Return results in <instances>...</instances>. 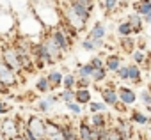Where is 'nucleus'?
<instances>
[{"instance_id":"nucleus-1","label":"nucleus","mask_w":151,"mask_h":140,"mask_svg":"<svg viewBox=\"0 0 151 140\" xmlns=\"http://www.w3.org/2000/svg\"><path fill=\"white\" fill-rule=\"evenodd\" d=\"M59 7H60V14H62V25L80 32H86L89 29V21L93 18L94 9H89L75 0H57Z\"/></svg>"},{"instance_id":"nucleus-2","label":"nucleus","mask_w":151,"mask_h":140,"mask_svg":"<svg viewBox=\"0 0 151 140\" xmlns=\"http://www.w3.org/2000/svg\"><path fill=\"white\" fill-rule=\"evenodd\" d=\"M30 9L46 30H52L62 25V14H60V7L57 0H32Z\"/></svg>"},{"instance_id":"nucleus-3","label":"nucleus","mask_w":151,"mask_h":140,"mask_svg":"<svg viewBox=\"0 0 151 140\" xmlns=\"http://www.w3.org/2000/svg\"><path fill=\"white\" fill-rule=\"evenodd\" d=\"M45 32H46V29L37 20V16L32 13V9L16 14V34L20 37L30 39V41H39L45 36Z\"/></svg>"},{"instance_id":"nucleus-4","label":"nucleus","mask_w":151,"mask_h":140,"mask_svg":"<svg viewBox=\"0 0 151 140\" xmlns=\"http://www.w3.org/2000/svg\"><path fill=\"white\" fill-rule=\"evenodd\" d=\"M16 36H18L16 34V14L9 7L0 6V37L9 39Z\"/></svg>"},{"instance_id":"nucleus-5","label":"nucleus","mask_w":151,"mask_h":140,"mask_svg":"<svg viewBox=\"0 0 151 140\" xmlns=\"http://www.w3.org/2000/svg\"><path fill=\"white\" fill-rule=\"evenodd\" d=\"M45 34L53 41V44H55L64 55L71 50V46H73V39L69 37V34H68V30H66L64 25H60V27H57V29H52V30H46Z\"/></svg>"},{"instance_id":"nucleus-6","label":"nucleus","mask_w":151,"mask_h":140,"mask_svg":"<svg viewBox=\"0 0 151 140\" xmlns=\"http://www.w3.org/2000/svg\"><path fill=\"white\" fill-rule=\"evenodd\" d=\"M25 124H27V129L32 133V136L36 140H46V119L43 115L32 114V115H29Z\"/></svg>"},{"instance_id":"nucleus-7","label":"nucleus","mask_w":151,"mask_h":140,"mask_svg":"<svg viewBox=\"0 0 151 140\" xmlns=\"http://www.w3.org/2000/svg\"><path fill=\"white\" fill-rule=\"evenodd\" d=\"M0 53H2L4 62H6V64L13 69V71H16L18 75H22V73H23V67H22L20 57H18L16 48L13 46V43H11V44H4L2 48H0Z\"/></svg>"},{"instance_id":"nucleus-8","label":"nucleus","mask_w":151,"mask_h":140,"mask_svg":"<svg viewBox=\"0 0 151 140\" xmlns=\"http://www.w3.org/2000/svg\"><path fill=\"white\" fill-rule=\"evenodd\" d=\"M57 103H60V99H59V94H46V96H43V98H37L36 99V103H34V108H36V112H39L41 115H50L52 112H53V108H55V105Z\"/></svg>"},{"instance_id":"nucleus-9","label":"nucleus","mask_w":151,"mask_h":140,"mask_svg":"<svg viewBox=\"0 0 151 140\" xmlns=\"http://www.w3.org/2000/svg\"><path fill=\"white\" fill-rule=\"evenodd\" d=\"M0 129L7 136V140H14L20 136V124L16 117H2L0 119Z\"/></svg>"},{"instance_id":"nucleus-10","label":"nucleus","mask_w":151,"mask_h":140,"mask_svg":"<svg viewBox=\"0 0 151 140\" xmlns=\"http://www.w3.org/2000/svg\"><path fill=\"white\" fill-rule=\"evenodd\" d=\"M117 96H119V101L123 105H126V106H135L137 101H139L137 91L133 87H130V85H124V84L117 85Z\"/></svg>"},{"instance_id":"nucleus-11","label":"nucleus","mask_w":151,"mask_h":140,"mask_svg":"<svg viewBox=\"0 0 151 140\" xmlns=\"http://www.w3.org/2000/svg\"><path fill=\"white\" fill-rule=\"evenodd\" d=\"M46 78H48V84H50V89L52 92L62 89V80H64V73L57 67H50L46 71Z\"/></svg>"},{"instance_id":"nucleus-12","label":"nucleus","mask_w":151,"mask_h":140,"mask_svg":"<svg viewBox=\"0 0 151 140\" xmlns=\"http://www.w3.org/2000/svg\"><path fill=\"white\" fill-rule=\"evenodd\" d=\"M105 44H107L105 39H93V37H87V36L80 41V48L87 53H98L100 50L105 48Z\"/></svg>"},{"instance_id":"nucleus-13","label":"nucleus","mask_w":151,"mask_h":140,"mask_svg":"<svg viewBox=\"0 0 151 140\" xmlns=\"http://www.w3.org/2000/svg\"><path fill=\"white\" fill-rule=\"evenodd\" d=\"M100 98H101V101H103L109 108H112V106L119 101V96H117V87H110V85L101 87V89H100Z\"/></svg>"},{"instance_id":"nucleus-14","label":"nucleus","mask_w":151,"mask_h":140,"mask_svg":"<svg viewBox=\"0 0 151 140\" xmlns=\"http://www.w3.org/2000/svg\"><path fill=\"white\" fill-rule=\"evenodd\" d=\"M124 64V57L121 53H107L105 55V69L109 71V75L116 73L117 69Z\"/></svg>"},{"instance_id":"nucleus-15","label":"nucleus","mask_w":151,"mask_h":140,"mask_svg":"<svg viewBox=\"0 0 151 140\" xmlns=\"http://www.w3.org/2000/svg\"><path fill=\"white\" fill-rule=\"evenodd\" d=\"M126 21L130 23V27H132V32H133V36L137 37V36H142V32H144V20H142V16L140 14H137L135 11H130L128 14H126Z\"/></svg>"},{"instance_id":"nucleus-16","label":"nucleus","mask_w":151,"mask_h":140,"mask_svg":"<svg viewBox=\"0 0 151 140\" xmlns=\"http://www.w3.org/2000/svg\"><path fill=\"white\" fill-rule=\"evenodd\" d=\"M41 41H43V44H45V50H46V53L52 57V60H53L55 64H57V62H60V60L64 59V53H62V51H60V50H59V48L53 44V41H52V39H50L46 34L41 37Z\"/></svg>"},{"instance_id":"nucleus-17","label":"nucleus","mask_w":151,"mask_h":140,"mask_svg":"<svg viewBox=\"0 0 151 140\" xmlns=\"http://www.w3.org/2000/svg\"><path fill=\"white\" fill-rule=\"evenodd\" d=\"M77 131H78V140H94L93 126L89 124L86 117H80V121L77 122Z\"/></svg>"},{"instance_id":"nucleus-18","label":"nucleus","mask_w":151,"mask_h":140,"mask_svg":"<svg viewBox=\"0 0 151 140\" xmlns=\"http://www.w3.org/2000/svg\"><path fill=\"white\" fill-rule=\"evenodd\" d=\"M130 122L133 126H149V115L144 112V110H139V108H132L130 112Z\"/></svg>"},{"instance_id":"nucleus-19","label":"nucleus","mask_w":151,"mask_h":140,"mask_svg":"<svg viewBox=\"0 0 151 140\" xmlns=\"http://www.w3.org/2000/svg\"><path fill=\"white\" fill-rule=\"evenodd\" d=\"M128 73H130V84L132 85H135V87H139V85H142V76H144V69L140 67V66H137V64H133V62H130L128 64Z\"/></svg>"},{"instance_id":"nucleus-20","label":"nucleus","mask_w":151,"mask_h":140,"mask_svg":"<svg viewBox=\"0 0 151 140\" xmlns=\"http://www.w3.org/2000/svg\"><path fill=\"white\" fill-rule=\"evenodd\" d=\"M87 37L93 39H105L107 37V25L103 21H94L93 25H89L87 29Z\"/></svg>"},{"instance_id":"nucleus-21","label":"nucleus","mask_w":151,"mask_h":140,"mask_svg":"<svg viewBox=\"0 0 151 140\" xmlns=\"http://www.w3.org/2000/svg\"><path fill=\"white\" fill-rule=\"evenodd\" d=\"M117 46H119V50H121L123 53L130 55V53H132V51L137 48V37H135V36L119 37V41H117Z\"/></svg>"},{"instance_id":"nucleus-22","label":"nucleus","mask_w":151,"mask_h":140,"mask_svg":"<svg viewBox=\"0 0 151 140\" xmlns=\"http://www.w3.org/2000/svg\"><path fill=\"white\" fill-rule=\"evenodd\" d=\"M86 119L89 121V124H91L93 128H100V129L110 128V126H109V117H107V114H89Z\"/></svg>"},{"instance_id":"nucleus-23","label":"nucleus","mask_w":151,"mask_h":140,"mask_svg":"<svg viewBox=\"0 0 151 140\" xmlns=\"http://www.w3.org/2000/svg\"><path fill=\"white\" fill-rule=\"evenodd\" d=\"M75 101L82 106H87L93 101V91L89 89H75Z\"/></svg>"},{"instance_id":"nucleus-24","label":"nucleus","mask_w":151,"mask_h":140,"mask_svg":"<svg viewBox=\"0 0 151 140\" xmlns=\"http://www.w3.org/2000/svg\"><path fill=\"white\" fill-rule=\"evenodd\" d=\"M7 4H9V9L14 14H20V13H25V11L30 9L32 0H7Z\"/></svg>"},{"instance_id":"nucleus-25","label":"nucleus","mask_w":151,"mask_h":140,"mask_svg":"<svg viewBox=\"0 0 151 140\" xmlns=\"http://www.w3.org/2000/svg\"><path fill=\"white\" fill-rule=\"evenodd\" d=\"M60 124V133L64 136V140H78V131H77V124H66V122H59Z\"/></svg>"},{"instance_id":"nucleus-26","label":"nucleus","mask_w":151,"mask_h":140,"mask_svg":"<svg viewBox=\"0 0 151 140\" xmlns=\"http://www.w3.org/2000/svg\"><path fill=\"white\" fill-rule=\"evenodd\" d=\"M34 89H36L39 94H50V92H52V89H50V84H48V78H46V75H39V76L36 78Z\"/></svg>"},{"instance_id":"nucleus-27","label":"nucleus","mask_w":151,"mask_h":140,"mask_svg":"<svg viewBox=\"0 0 151 140\" xmlns=\"http://www.w3.org/2000/svg\"><path fill=\"white\" fill-rule=\"evenodd\" d=\"M116 34H117V37L133 36V32H132V27H130V23H128L126 20H121V21H117V25H116Z\"/></svg>"},{"instance_id":"nucleus-28","label":"nucleus","mask_w":151,"mask_h":140,"mask_svg":"<svg viewBox=\"0 0 151 140\" xmlns=\"http://www.w3.org/2000/svg\"><path fill=\"white\" fill-rule=\"evenodd\" d=\"M87 110H89V114H107L109 112V106L101 101V99H98V101H91L89 105H87Z\"/></svg>"},{"instance_id":"nucleus-29","label":"nucleus","mask_w":151,"mask_h":140,"mask_svg":"<svg viewBox=\"0 0 151 140\" xmlns=\"http://www.w3.org/2000/svg\"><path fill=\"white\" fill-rule=\"evenodd\" d=\"M109 78V71L105 67H100V69H94L93 75H91V80H93V85L94 84H105Z\"/></svg>"},{"instance_id":"nucleus-30","label":"nucleus","mask_w":151,"mask_h":140,"mask_svg":"<svg viewBox=\"0 0 151 140\" xmlns=\"http://www.w3.org/2000/svg\"><path fill=\"white\" fill-rule=\"evenodd\" d=\"M132 11H135L137 14L144 16V14L151 13V4L147 2V0H137V2H133V9Z\"/></svg>"},{"instance_id":"nucleus-31","label":"nucleus","mask_w":151,"mask_h":140,"mask_svg":"<svg viewBox=\"0 0 151 140\" xmlns=\"http://www.w3.org/2000/svg\"><path fill=\"white\" fill-rule=\"evenodd\" d=\"M100 6L105 11V16H109L110 13H114L119 7V0H100Z\"/></svg>"},{"instance_id":"nucleus-32","label":"nucleus","mask_w":151,"mask_h":140,"mask_svg":"<svg viewBox=\"0 0 151 140\" xmlns=\"http://www.w3.org/2000/svg\"><path fill=\"white\" fill-rule=\"evenodd\" d=\"M64 106H66V110H68L71 115H75V117H82V114H84V106H82V105H78L77 101L64 103Z\"/></svg>"},{"instance_id":"nucleus-33","label":"nucleus","mask_w":151,"mask_h":140,"mask_svg":"<svg viewBox=\"0 0 151 140\" xmlns=\"http://www.w3.org/2000/svg\"><path fill=\"white\" fill-rule=\"evenodd\" d=\"M139 101L144 105V106H147V105H151V84L147 85V87H144V89H140L139 92Z\"/></svg>"},{"instance_id":"nucleus-34","label":"nucleus","mask_w":151,"mask_h":140,"mask_svg":"<svg viewBox=\"0 0 151 140\" xmlns=\"http://www.w3.org/2000/svg\"><path fill=\"white\" fill-rule=\"evenodd\" d=\"M105 55L107 53H94L87 62L94 67V69H100V67H105Z\"/></svg>"},{"instance_id":"nucleus-35","label":"nucleus","mask_w":151,"mask_h":140,"mask_svg":"<svg viewBox=\"0 0 151 140\" xmlns=\"http://www.w3.org/2000/svg\"><path fill=\"white\" fill-rule=\"evenodd\" d=\"M77 85V73H64L62 89H75Z\"/></svg>"},{"instance_id":"nucleus-36","label":"nucleus","mask_w":151,"mask_h":140,"mask_svg":"<svg viewBox=\"0 0 151 140\" xmlns=\"http://www.w3.org/2000/svg\"><path fill=\"white\" fill-rule=\"evenodd\" d=\"M130 59H132V62L133 64H137V66H140L142 67V64H144V60H146V51H142V50H133L132 53H130Z\"/></svg>"},{"instance_id":"nucleus-37","label":"nucleus","mask_w":151,"mask_h":140,"mask_svg":"<svg viewBox=\"0 0 151 140\" xmlns=\"http://www.w3.org/2000/svg\"><path fill=\"white\" fill-rule=\"evenodd\" d=\"M93 71H94V67H93L89 62L78 64V66H77V76H91Z\"/></svg>"},{"instance_id":"nucleus-38","label":"nucleus","mask_w":151,"mask_h":140,"mask_svg":"<svg viewBox=\"0 0 151 140\" xmlns=\"http://www.w3.org/2000/svg\"><path fill=\"white\" fill-rule=\"evenodd\" d=\"M105 140H128L124 135H121V131L116 128V126H110L107 129V138Z\"/></svg>"},{"instance_id":"nucleus-39","label":"nucleus","mask_w":151,"mask_h":140,"mask_svg":"<svg viewBox=\"0 0 151 140\" xmlns=\"http://www.w3.org/2000/svg\"><path fill=\"white\" fill-rule=\"evenodd\" d=\"M59 99H60L62 103L75 101V89H60V92H59Z\"/></svg>"},{"instance_id":"nucleus-40","label":"nucleus","mask_w":151,"mask_h":140,"mask_svg":"<svg viewBox=\"0 0 151 140\" xmlns=\"http://www.w3.org/2000/svg\"><path fill=\"white\" fill-rule=\"evenodd\" d=\"M89 87H93L91 76H77V85H75V89H89Z\"/></svg>"},{"instance_id":"nucleus-41","label":"nucleus","mask_w":151,"mask_h":140,"mask_svg":"<svg viewBox=\"0 0 151 140\" xmlns=\"http://www.w3.org/2000/svg\"><path fill=\"white\" fill-rule=\"evenodd\" d=\"M114 75H116V76H117V78H119V80H121L123 84H124V82H128V80H130V73H128V64H123V66H121V67L117 69V71H116Z\"/></svg>"},{"instance_id":"nucleus-42","label":"nucleus","mask_w":151,"mask_h":140,"mask_svg":"<svg viewBox=\"0 0 151 140\" xmlns=\"http://www.w3.org/2000/svg\"><path fill=\"white\" fill-rule=\"evenodd\" d=\"M9 112H11V105L7 101H4V99H0V119L6 117Z\"/></svg>"},{"instance_id":"nucleus-43","label":"nucleus","mask_w":151,"mask_h":140,"mask_svg":"<svg viewBox=\"0 0 151 140\" xmlns=\"http://www.w3.org/2000/svg\"><path fill=\"white\" fill-rule=\"evenodd\" d=\"M75 2H78V4H82V6H86L89 9H94L96 7V0H75Z\"/></svg>"},{"instance_id":"nucleus-44","label":"nucleus","mask_w":151,"mask_h":140,"mask_svg":"<svg viewBox=\"0 0 151 140\" xmlns=\"http://www.w3.org/2000/svg\"><path fill=\"white\" fill-rule=\"evenodd\" d=\"M112 108H114V110H116L117 114H124V112L128 110V106H126V105H123L121 101H117V103H116V105H114Z\"/></svg>"},{"instance_id":"nucleus-45","label":"nucleus","mask_w":151,"mask_h":140,"mask_svg":"<svg viewBox=\"0 0 151 140\" xmlns=\"http://www.w3.org/2000/svg\"><path fill=\"white\" fill-rule=\"evenodd\" d=\"M137 50H142V51L146 50V39H144L142 36L137 37Z\"/></svg>"},{"instance_id":"nucleus-46","label":"nucleus","mask_w":151,"mask_h":140,"mask_svg":"<svg viewBox=\"0 0 151 140\" xmlns=\"http://www.w3.org/2000/svg\"><path fill=\"white\" fill-rule=\"evenodd\" d=\"M142 20H144V25H147V27H149V25H151V13L144 14V16H142Z\"/></svg>"},{"instance_id":"nucleus-47","label":"nucleus","mask_w":151,"mask_h":140,"mask_svg":"<svg viewBox=\"0 0 151 140\" xmlns=\"http://www.w3.org/2000/svg\"><path fill=\"white\" fill-rule=\"evenodd\" d=\"M144 112H146L147 115H151V105H147V106H144Z\"/></svg>"},{"instance_id":"nucleus-48","label":"nucleus","mask_w":151,"mask_h":140,"mask_svg":"<svg viewBox=\"0 0 151 140\" xmlns=\"http://www.w3.org/2000/svg\"><path fill=\"white\" fill-rule=\"evenodd\" d=\"M0 6H2V7H9V4H7V0H0Z\"/></svg>"},{"instance_id":"nucleus-49","label":"nucleus","mask_w":151,"mask_h":140,"mask_svg":"<svg viewBox=\"0 0 151 140\" xmlns=\"http://www.w3.org/2000/svg\"><path fill=\"white\" fill-rule=\"evenodd\" d=\"M0 140H7V136H6V135L2 133V129H0Z\"/></svg>"},{"instance_id":"nucleus-50","label":"nucleus","mask_w":151,"mask_h":140,"mask_svg":"<svg viewBox=\"0 0 151 140\" xmlns=\"http://www.w3.org/2000/svg\"><path fill=\"white\" fill-rule=\"evenodd\" d=\"M14 140H23V138H22V136H18V138H14Z\"/></svg>"},{"instance_id":"nucleus-51","label":"nucleus","mask_w":151,"mask_h":140,"mask_svg":"<svg viewBox=\"0 0 151 140\" xmlns=\"http://www.w3.org/2000/svg\"><path fill=\"white\" fill-rule=\"evenodd\" d=\"M147 30H149V34H151V25H149V29H147Z\"/></svg>"},{"instance_id":"nucleus-52","label":"nucleus","mask_w":151,"mask_h":140,"mask_svg":"<svg viewBox=\"0 0 151 140\" xmlns=\"http://www.w3.org/2000/svg\"><path fill=\"white\" fill-rule=\"evenodd\" d=\"M119 2H126V0H119Z\"/></svg>"},{"instance_id":"nucleus-53","label":"nucleus","mask_w":151,"mask_h":140,"mask_svg":"<svg viewBox=\"0 0 151 140\" xmlns=\"http://www.w3.org/2000/svg\"><path fill=\"white\" fill-rule=\"evenodd\" d=\"M132 2H137V0H132Z\"/></svg>"},{"instance_id":"nucleus-54","label":"nucleus","mask_w":151,"mask_h":140,"mask_svg":"<svg viewBox=\"0 0 151 140\" xmlns=\"http://www.w3.org/2000/svg\"><path fill=\"white\" fill-rule=\"evenodd\" d=\"M147 2H149V4H151V0H147Z\"/></svg>"},{"instance_id":"nucleus-55","label":"nucleus","mask_w":151,"mask_h":140,"mask_svg":"<svg viewBox=\"0 0 151 140\" xmlns=\"http://www.w3.org/2000/svg\"><path fill=\"white\" fill-rule=\"evenodd\" d=\"M96 2H98V0H96Z\"/></svg>"}]
</instances>
